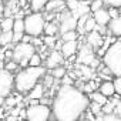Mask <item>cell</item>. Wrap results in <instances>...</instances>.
<instances>
[{"label": "cell", "mask_w": 121, "mask_h": 121, "mask_svg": "<svg viewBox=\"0 0 121 121\" xmlns=\"http://www.w3.org/2000/svg\"><path fill=\"white\" fill-rule=\"evenodd\" d=\"M90 98L76 86H60L54 94L51 111L57 121H80L88 111Z\"/></svg>", "instance_id": "6da1fadb"}, {"label": "cell", "mask_w": 121, "mask_h": 121, "mask_svg": "<svg viewBox=\"0 0 121 121\" xmlns=\"http://www.w3.org/2000/svg\"><path fill=\"white\" fill-rule=\"evenodd\" d=\"M47 74V69L44 66L40 67H26L19 70L14 74V90L20 94H29L30 90L40 83L41 78Z\"/></svg>", "instance_id": "7a4b0ae2"}, {"label": "cell", "mask_w": 121, "mask_h": 121, "mask_svg": "<svg viewBox=\"0 0 121 121\" xmlns=\"http://www.w3.org/2000/svg\"><path fill=\"white\" fill-rule=\"evenodd\" d=\"M103 64L114 77H121V39L115 40L104 53Z\"/></svg>", "instance_id": "3957f363"}, {"label": "cell", "mask_w": 121, "mask_h": 121, "mask_svg": "<svg viewBox=\"0 0 121 121\" xmlns=\"http://www.w3.org/2000/svg\"><path fill=\"white\" fill-rule=\"evenodd\" d=\"M24 33L31 37H40L44 34L46 19L43 12H31L24 16Z\"/></svg>", "instance_id": "277c9868"}, {"label": "cell", "mask_w": 121, "mask_h": 121, "mask_svg": "<svg viewBox=\"0 0 121 121\" xmlns=\"http://www.w3.org/2000/svg\"><path fill=\"white\" fill-rule=\"evenodd\" d=\"M27 111V121H50L53 118V111L50 105L37 104V105H29L26 107Z\"/></svg>", "instance_id": "5b68a950"}, {"label": "cell", "mask_w": 121, "mask_h": 121, "mask_svg": "<svg viewBox=\"0 0 121 121\" xmlns=\"http://www.w3.org/2000/svg\"><path fill=\"white\" fill-rule=\"evenodd\" d=\"M14 90V76L6 69H0V97H9Z\"/></svg>", "instance_id": "8992f818"}, {"label": "cell", "mask_w": 121, "mask_h": 121, "mask_svg": "<svg viewBox=\"0 0 121 121\" xmlns=\"http://www.w3.org/2000/svg\"><path fill=\"white\" fill-rule=\"evenodd\" d=\"M36 47L31 43H17L13 47V60L17 63L23 61V60H30V57L36 53Z\"/></svg>", "instance_id": "52a82bcc"}, {"label": "cell", "mask_w": 121, "mask_h": 121, "mask_svg": "<svg viewBox=\"0 0 121 121\" xmlns=\"http://www.w3.org/2000/svg\"><path fill=\"white\" fill-rule=\"evenodd\" d=\"M77 63L78 64H86L90 67H95L97 58L94 54V50L88 44H81L78 51H77Z\"/></svg>", "instance_id": "ba28073f"}, {"label": "cell", "mask_w": 121, "mask_h": 121, "mask_svg": "<svg viewBox=\"0 0 121 121\" xmlns=\"http://www.w3.org/2000/svg\"><path fill=\"white\" fill-rule=\"evenodd\" d=\"M57 17H58L60 34L77 29V17H76L73 13H70L69 10H66V12H63V13H60Z\"/></svg>", "instance_id": "9c48e42d"}, {"label": "cell", "mask_w": 121, "mask_h": 121, "mask_svg": "<svg viewBox=\"0 0 121 121\" xmlns=\"http://www.w3.org/2000/svg\"><path fill=\"white\" fill-rule=\"evenodd\" d=\"M66 61V58L63 57L61 51L60 50H51L47 57H46V61H44V67L47 70H53L58 66H63V63Z\"/></svg>", "instance_id": "30bf717a"}, {"label": "cell", "mask_w": 121, "mask_h": 121, "mask_svg": "<svg viewBox=\"0 0 121 121\" xmlns=\"http://www.w3.org/2000/svg\"><path fill=\"white\" fill-rule=\"evenodd\" d=\"M104 39H105L104 36H101L97 30H94V31H91V33L86 34V44H88V46L95 51V50H98V48L103 46Z\"/></svg>", "instance_id": "8fae6325"}, {"label": "cell", "mask_w": 121, "mask_h": 121, "mask_svg": "<svg viewBox=\"0 0 121 121\" xmlns=\"http://www.w3.org/2000/svg\"><path fill=\"white\" fill-rule=\"evenodd\" d=\"M13 44H17L22 41L24 33V20L23 17H16L14 19V24H13Z\"/></svg>", "instance_id": "7c38bea8"}, {"label": "cell", "mask_w": 121, "mask_h": 121, "mask_svg": "<svg viewBox=\"0 0 121 121\" xmlns=\"http://www.w3.org/2000/svg\"><path fill=\"white\" fill-rule=\"evenodd\" d=\"M66 10H67V4L64 0H48L44 9L46 13H54V14H60Z\"/></svg>", "instance_id": "4fadbf2b"}, {"label": "cell", "mask_w": 121, "mask_h": 121, "mask_svg": "<svg viewBox=\"0 0 121 121\" xmlns=\"http://www.w3.org/2000/svg\"><path fill=\"white\" fill-rule=\"evenodd\" d=\"M78 48H80L78 40H77V41H63L60 51H61L63 57L67 60V58H70V57L76 56V54H77V51H78Z\"/></svg>", "instance_id": "5bb4252c"}, {"label": "cell", "mask_w": 121, "mask_h": 121, "mask_svg": "<svg viewBox=\"0 0 121 121\" xmlns=\"http://www.w3.org/2000/svg\"><path fill=\"white\" fill-rule=\"evenodd\" d=\"M93 17H94V20H95V23L98 26H108V23L111 20L108 9H105V7H103V9L97 10L95 13H93Z\"/></svg>", "instance_id": "9a60e30c"}, {"label": "cell", "mask_w": 121, "mask_h": 121, "mask_svg": "<svg viewBox=\"0 0 121 121\" xmlns=\"http://www.w3.org/2000/svg\"><path fill=\"white\" fill-rule=\"evenodd\" d=\"M107 29H108L110 36H114L115 39H121V16H118L115 19H111Z\"/></svg>", "instance_id": "2e32d148"}, {"label": "cell", "mask_w": 121, "mask_h": 121, "mask_svg": "<svg viewBox=\"0 0 121 121\" xmlns=\"http://www.w3.org/2000/svg\"><path fill=\"white\" fill-rule=\"evenodd\" d=\"M46 86L43 84V83H39V84H36L31 90H30V93L27 94V97L26 98H33V100H41L44 95H46Z\"/></svg>", "instance_id": "e0dca14e"}, {"label": "cell", "mask_w": 121, "mask_h": 121, "mask_svg": "<svg viewBox=\"0 0 121 121\" xmlns=\"http://www.w3.org/2000/svg\"><path fill=\"white\" fill-rule=\"evenodd\" d=\"M98 91L105 95L107 98L115 95V88H114V83L112 81H101L100 83V87H98Z\"/></svg>", "instance_id": "ac0fdd59"}, {"label": "cell", "mask_w": 121, "mask_h": 121, "mask_svg": "<svg viewBox=\"0 0 121 121\" xmlns=\"http://www.w3.org/2000/svg\"><path fill=\"white\" fill-rule=\"evenodd\" d=\"M58 34H60L58 22H46L44 36H58Z\"/></svg>", "instance_id": "d6986e66"}, {"label": "cell", "mask_w": 121, "mask_h": 121, "mask_svg": "<svg viewBox=\"0 0 121 121\" xmlns=\"http://www.w3.org/2000/svg\"><path fill=\"white\" fill-rule=\"evenodd\" d=\"M88 98H90V103H95V104H98V105H105L107 104V101H108V98L105 97V95H103L98 90L97 91H93L91 94H88Z\"/></svg>", "instance_id": "ffe728a7"}, {"label": "cell", "mask_w": 121, "mask_h": 121, "mask_svg": "<svg viewBox=\"0 0 121 121\" xmlns=\"http://www.w3.org/2000/svg\"><path fill=\"white\" fill-rule=\"evenodd\" d=\"M13 44V31H0V47H9Z\"/></svg>", "instance_id": "44dd1931"}, {"label": "cell", "mask_w": 121, "mask_h": 121, "mask_svg": "<svg viewBox=\"0 0 121 121\" xmlns=\"http://www.w3.org/2000/svg\"><path fill=\"white\" fill-rule=\"evenodd\" d=\"M14 24V17H2L0 19V31H12Z\"/></svg>", "instance_id": "7402d4cb"}, {"label": "cell", "mask_w": 121, "mask_h": 121, "mask_svg": "<svg viewBox=\"0 0 121 121\" xmlns=\"http://www.w3.org/2000/svg\"><path fill=\"white\" fill-rule=\"evenodd\" d=\"M48 0H29V6L31 12H43Z\"/></svg>", "instance_id": "603a6c76"}, {"label": "cell", "mask_w": 121, "mask_h": 121, "mask_svg": "<svg viewBox=\"0 0 121 121\" xmlns=\"http://www.w3.org/2000/svg\"><path fill=\"white\" fill-rule=\"evenodd\" d=\"M60 39H61V41H77L80 39V34L77 30H70V31L61 33L60 34Z\"/></svg>", "instance_id": "cb8c5ba5"}, {"label": "cell", "mask_w": 121, "mask_h": 121, "mask_svg": "<svg viewBox=\"0 0 121 121\" xmlns=\"http://www.w3.org/2000/svg\"><path fill=\"white\" fill-rule=\"evenodd\" d=\"M51 71V77L54 78V80H61L66 74H67V69L64 67V66H58V67H56V69H53V70H50Z\"/></svg>", "instance_id": "d4e9b609"}, {"label": "cell", "mask_w": 121, "mask_h": 121, "mask_svg": "<svg viewBox=\"0 0 121 121\" xmlns=\"http://www.w3.org/2000/svg\"><path fill=\"white\" fill-rule=\"evenodd\" d=\"M57 40H58V36H44V37H43L44 47L48 48V50H54Z\"/></svg>", "instance_id": "484cf974"}, {"label": "cell", "mask_w": 121, "mask_h": 121, "mask_svg": "<svg viewBox=\"0 0 121 121\" xmlns=\"http://www.w3.org/2000/svg\"><path fill=\"white\" fill-rule=\"evenodd\" d=\"M40 66H44L43 64V57L36 51L29 60V67H40Z\"/></svg>", "instance_id": "4316f807"}, {"label": "cell", "mask_w": 121, "mask_h": 121, "mask_svg": "<svg viewBox=\"0 0 121 121\" xmlns=\"http://www.w3.org/2000/svg\"><path fill=\"white\" fill-rule=\"evenodd\" d=\"M95 27H97V23H95L94 17H93V16H88V19H87V22H86V24H84V34H88V33L94 31Z\"/></svg>", "instance_id": "83f0119b"}, {"label": "cell", "mask_w": 121, "mask_h": 121, "mask_svg": "<svg viewBox=\"0 0 121 121\" xmlns=\"http://www.w3.org/2000/svg\"><path fill=\"white\" fill-rule=\"evenodd\" d=\"M88 7H90V12H91V13H95L97 10L105 7V4H104L103 0H91V2L88 3Z\"/></svg>", "instance_id": "f1b7e54d"}, {"label": "cell", "mask_w": 121, "mask_h": 121, "mask_svg": "<svg viewBox=\"0 0 121 121\" xmlns=\"http://www.w3.org/2000/svg\"><path fill=\"white\" fill-rule=\"evenodd\" d=\"M19 63L17 61H14V60H9V61H6L4 63V69L7 70V71H10V73H16V71H19Z\"/></svg>", "instance_id": "f546056e"}, {"label": "cell", "mask_w": 121, "mask_h": 121, "mask_svg": "<svg viewBox=\"0 0 121 121\" xmlns=\"http://www.w3.org/2000/svg\"><path fill=\"white\" fill-rule=\"evenodd\" d=\"M97 121H121V118L112 112V114H103L101 117L97 118Z\"/></svg>", "instance_id": "4dcf8cb0"}, {"label": "cell", "mask_w": 121, "mask_h": 121, "mask_svg": "<svg viewBox=\"0 0 121 121\" xmlns=\"http://www.w3.org/2000/svg\"><path fill=\"white\" fill-rule=\"evenodd\" d=\"M114 83V88H115V94L118 97H121V77H114L112 80Z\"/></svg>", "instance_id": "1f68e13d"}, {"label": "cell", "mask_w": 121, "mask_h": 121, "mask_svg": "<svg viewBox=\"0 0 121 121\" xmlns=\"http://www.w3.org/2000/svg\"><path fill=\"white\" fill-rule=\"evenodd\" d=\"M107 7H118L121 9V0H103Z\"/></svg>", "instance_id": "d6a6232c"}, {"label": "cell", "mask_w": 121, "mask_h": 121, "mask_svg": "<svg viewBox=\"0 0 121 121\" xmlns=\"http://www.w3.org/2000/svg\"><path fill=\"white\" fill-rule=\"evenodd\" d=\"M108 13H110L111 19H115V17L121 16V9H118V7H108Z\"/></svg>", "instance_id": "836d02e7"}, {"label": "cell", "mask_w": 121, "mask_h": 121, "mask_svg": "<svg viewBox=\"0 0 121 121\" xmlns=\"http://www.w3.org/2000/svg\"><path fill=\"white\" fill-rule=\"evenodd\" d=\"M114 114L118 115V117L121 118V100H120V103L115 105V108H114Z\"/></svg>", "instance_id": "e575fe53"}, {"label": "cell", "mask_w": 121, "mask_h": 121, "mask_svg": "<svg viewBox=\"0 0 121 121\" xmlns=\"http://www.w3.org/2000/svg\"><path fill=\"white\" fill-rule=\"evenodd\" d=\"M31 40H33V37H31V36H29V34H24L20 43H31Z\"/></svg>", "instance_id": "d590c367"}, {"label": "cell", "mask_w": 121, "mask_h": 121, "mask_svg": "<svg viewBox=\"0 0 121 121\" xmlns=\"http://www.w3.org/2000/svg\"><path fill=\"white\" fill-rule=\"evenodd\" d=\"M4 0H0V17H3V12H4Z\"/></svg>", "instance_id": "8d00e7d4"}, {"label": "cell", "mask_w": 121, "mask_h": 121, "mask_svg": "<svg viewBox=\"0 0 121 121\" xmlns=\"http://www.w3.org/2000/svg\"><path fill=\"white\" fill-rule=\"evenodd\" d=\"M50 121H57V120H54V118H51V120H50Z\"/></svg>", "instance_id": "74e56055"}, {"label": "cell", "mask_w": 121, "mask_h": 121, "mask_svg": "<svg viewBox=\"0 0 121 121\" xmlns=\"http://www.w3.org/2000/svg\"><path fill=\"white\" fill-rule=\"evenodd\" d=\"M19 121H27V120H19Z\"/></svg>", "instance_id": "f35d334b"}, {"label": "cell", "mask_w": 121, "mask_h": 121, "mask_svg": "<svg viewBox=\"0 0 121 121\" xmlns=\"http://www.w3.org/2000/svg\"><path fill=\"white\" fill-rule=\"evenodd\" d=\"M0 121H3V120H2V118H0Z\"/></svg>", "instance_id": "ab89813d"}]
</instances>
